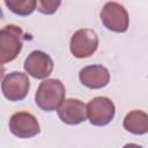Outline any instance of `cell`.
Masks as SVG:
<instances>
[{
  "label": "cell",
  "instance_id": "cell-1",
  "mask_svg": "<svg viewBox=\"0 0 148 148\" xmlns=\"http://www.w3.org/2000/svg\"><path fill=\"white\" fill-rule=\"evenodd\" d=\"M65 94L66 89L60 80L46 79L39 83L35 94V102L43 111H56L64 103Z\"/></svg>",
  "mask_w": 148,
  "mask_h": 148
},
{
  "label": "cell",
  "instance_id": "cell-2",
  "mask_svg": "<svg viewBox=\"0 0 148 148\" xmlns=\"http://www.w3.org/2000/svg\"><path fill=\"white\" fill-rule=\"evenodd\" d=\"M25 35L21 27L7 24L0 30V62L2 65L16 59L21 53Z\"/></svg>",
  "mask_w": 148,
  "mask_h": 148
},
{
  "label": "cell",
  "instance_id": "cell-3",
  "mask_svg": "<svg viewBox=\"0 0 148 148\" xmlns=\"http://www.w3.org/2000/svg\"><path fill=\"white\" fill-rule=\"evenodd\" d=\"M98 36L95 30L83 28L76 30L71 38L69 50L71 53L77 58L83 59L92 56L98 47Z\"/></svg>",
  "mask_w": 148,
  "mask_h": 148
},
{
  "label": "cell",
  "instance_id": "cell-4",
  "mask_svg": "<svg viewBox=\"0 0 148 148\" xmlns=\"http://www.w3.org/2000/svg\"><path fill=\"white\" fill-rule=\"evenodd\" d=\"M99 17L104 27L113 32H125L128 29V13L125 7L118 2H106L101 9Z\"/></svg>",
  "mask_w": 148,
  "mask_h": 148
},
{
  "label": "cell",
  "instance_id": "cell-5",
  "mask_svg": "<svg viewBox=\"0 0 148 148\" xmlns=\"http://www.w3.org/2000/svg\"><path fill=\"white\" fill-rule=\"evenodd\" d=\"M30 89V81L22 72H12L2 77L1 90L9 102H18L27 97Z\"/></svg>",
  "mask_w": 148,
  "mask_h": 148
},
{
  "label": "cell",
  "instance_id": "cell-6",
  "mask_svg": "<svg viewBox=\"0 0 148 148\" xmlns=\"http://www.w3.org/2000/svg\"><path fill=\"white\" fill-rule=\"evenodd\" d=\"M87 114L91 125L105 126L113 120L116 108L113 102L105 96H97L87 104Z\"/></svg>",
  "mask_w": 148,
  "mask_h": 148
},
{
  "label": "cell",
  "instance_id": "cell-7",
  "mask_svg": "<svg viewBox=\"0 0 148 148\" xmlns=\"http://www.w3.org/2000/svg\"><path fill=\"white\" fill-rule=\"evenodd\" d=\"M8 126L10 133L21 139H29L36 136L40 132L37 118L27 111L15 112L10 117Z\"/></svg>",
  "mask_w": 148,
  "mask_h": 148
},
{
  "label": "cell",
  "instance_id": "cell-8",
  "mask_svg": "<svg viewBox=\"0 0 148 148\" xmlns=\"http://www.w3.org/2000/svg\"><path fill=\"white\" fill-rule=\"evenodd\" d=\"M53 60L52 58L39 50L32 51L24 60V71L32 77L44 80L53 71Z\"/></svg>",
  "mask_w": 148,
  "mask_h": 148
},
{
  "label": "cell",
  "instance_id": "cell-9",
  "mask_svg": "<svg viewBox=\"0 0 148 148\" xmlns=\"http://www.w3.org/2000/svg\"><path fill=\"white\" fill-rule=\"evenodd\" d=\"M58 117L67 125H79L88 118L87 105L77 98H67L58 109Z\"/></svg>",
  "mask_w": 148,
  "mask_h": 148
},
{
  "label": "cell",
  "instance_id": "cell-10",
  "mask_svg": "<svg viewBox=\"0 0 148 148\" xmlns=\"http://www.w3.org/2000/svg\"><path fill=\"white\" fill-rule=\"evenodd\" d=\"M79 80L89 89H101L110 82V73L109 69L102 65H89L80 71Z\"/></svg>",
  "mask_w": 148,
  "mask_h": 148
},
{
  "label": "cell",
  "instance_id": "cell-11",
  "mask_svg": "<svg viewBox=\"0 0 148 148\" xmlns=\"http://www.w3.org/2000/svg\"><path fill=\"white\" fill-rule=\"evenodd\" d=\"M124 128L135 135H142L148 133V113L142 110L130 111L123 121Z\"/></svg>",
  "mask_w": 148,
  "mask_h": 148
},
{
  "label": "cell",
  "instance_id": "cell-12",
  "mask_svg": "<svg viewBox=\"0 0 148 148\" xmlns=\"http://www.w3.org/2000/svg\"><path fill=\"white\" fill-rule=\"evenodd\" d=\"M5 5L7 8L16 15L28 16L34 13L37 7L36 0H6Z\"/></svg>",
  "mask_w": 148,
  "mask_h": 148
},
{
  "label": "cell",
  "instance_id": "cell-13",
  "mask_svg": "<svg viewBox=\"0 0 148 148\" xmlns=\"http://www.w3.org/2000/svg\"><path fill=\"white\" fill-rule=\"evenodd\" d=\"M61 1H53V0H38L37 1V10L45 15H51L57 12Z\"/></svg>",
  "mask_w": 148,
  "mask_h": 148
},
{
  "label": "cell",
  "instance_id": "cell-14",
  "mask_svg": "<svg viewBox=\"0 0 148 148\" xmlns=\"http://www.w3.org/2000/svg\"><path fill=\"white\" fill-rule=\"evenodd\" d=\"M123 148H143V147H141L140 145H136V143H127Z\"/></svg>",
  "mask_w": 148,
  "mask_h": 148
}]
</instances>
